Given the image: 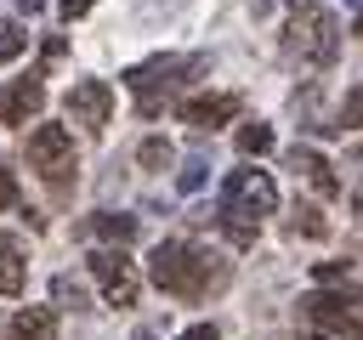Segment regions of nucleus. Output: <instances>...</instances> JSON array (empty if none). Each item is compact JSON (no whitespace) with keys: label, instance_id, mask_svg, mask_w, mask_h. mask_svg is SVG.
Segmentation results:
<instances>
[{"label":"nucleus","instance_id":"nucleus-1","mask_svg":"<svg viewBox=\"0 0 363 340\" xmlns=\"http://www.w3.org/2000/svg\"><path fill=\"white\" fill-rule=\"evenodd\" d=\"M147 278H153L164 295H176V300H204L210 289L227 283V266H221L210 249H199L193 238H164V244H153V255H147Z\"/></svg>","mask_w":363,"mask_h":340},{"label":"nucleus","instance_id":"nucleus-2","mask_svg":"<svg viewBox=\"0 0 363 340\" xmlns=\"http://www.w3.org/2000/svg\"><path fill=\"white\" fill-rule=\"evenodd\" d=\"M272 210H278V187H272V176H267V170H233V176L221 181L216 227H221L238 249H250L255 232H261V215H272Z\"/></svg>","mask_w":363,"mask_h":340},{"label":"nucleus","instance_id":"nucleus-3","mask_svg":"<svg viewBox=\"0 0 363 340\" xmlns=\"http://www.w3.org/2000/svg\"><path fill=\"white\" fill-rule=\"evenodd\" d=\"M284 57L306 62V68H329L340 57V23L329 6L318 0H289L284 11Z\"/></svg>","mask_w":363,"mask_h":340},{"label":"nucleus","instance_id":"nucleus-4","mask_svg":"<svg viewBox=\"0 0 363 340\" xmlns=\"http://www.w3.org/2000/svg\"><path fill=\"white\" fill-rule=\"evenodd\" d=\"M357 306H363V289L357 283H340V289H312V295H301V329L312 334V340H363V317H357Z\"/></svg>","mask_w":363,"mask_h":340},{"label":"nucleus","instance_id":"nucleus-5","mask_svg":"<svg viewBox=\"0 0 363 340\" xmlns=\"http://www.w3.org/2000/svg\"><path fill=\"white\" fill-rule=\"evenodd\" d=\"M182 74H204V57H147V62L125 68V85L136 91L142 113H159V91H170Z\"/></svg>","mask_w":363,"mask_h":340},{"label":"nucleus","instance_id":"nucleus-6","mask_svg":"<svg viewBox=\"0 0 363 340\" xmlns=\"http://www.w3.org/2000/svg\"><path fill=\"white\" fill-rule=\"evenodd\" d=\"M28 164H34L51 187H62L68 170H74V136H68L62 125H34V130H28Z\"/></svg>","mask_w":363,"mask_h":340},{"label":"nucleus","instance_id":"nucleus-7","mask_svg":"<svg viewBox=\"0 0 363 340\" xmlns=\"http://www.w3.org/2000/svg\"><path fill=\"white\" fill-rule=\"evenodd\" d=\"M91 272H96L108 306H136L142 278H136V261H130L125 249H91Z\"/></svg>","mask_w":363,"mask_h":340},{"label":"nucleus","instance_id":"nucleus-8","mask_svg":"<svg viewBox=\"0 0 363 340\" xmlns=\"http://www.w3.org/2000/svg\"><path fill=\"white\" fill-rule=\"evenodd\" d=\"M68 119L74 125H85V130H108V119H113V85L108 79H79L74 91H68Z\"/></svg>","mask_w":363,"mask_h":340},{"label":"nucleus","instance_id":"nucleus-9","mask_svg":"<svg viewBox=\"0 0 363 340\" xmlns=\"http://www.w3.org/2000/svg\"><path fill=\"white\" fill-rule=\"evenodd\" d=\"M284 164H289V170H295L318 198H340V176H335V164H329L318 147H301V142H295V147L284 153Z\"/></svg>","mask_w":363,"mask_h":340},{"label":"nucleus","instance_id":"nucleus-10","mask_svg":"<svg viewBox=\"0 0 363 340\" xmlns=\"http://www.w3.org/2000/svg\"><path fill=\"white\" fill-rule=\"evenodd\" d=\"M40 108H45V85H40V74L6 79V91H0V125H28Z\"/></svg>","mask_w":363,"mask_h":340},{"label":"nucleus","instance_id":"nucleus-11","mask_svg":"<svg viewBox=\"0 0 363 340\" xmlns=\"http://www.w3.org/2000/svg\"><path fill=\"white\" fill-rule=\"evenodd\" d=\"M238 113V96H227V91H204V96H182L176 102V119L182 125H193V130H216V125H227Z\"/></svg>","mask_w":363,"mask_h":340},{"label":"nucleus","instance_id":"nucleus-12","mask_svg":"<svg viewBox=\"0 0 363 340\" xmlns=\"http://www.w3.org/2000/svg\"><path fill=\"white\" fill-rule=\"evenodd\" d=\"M51 329H57L51 306H23V312H11V317H6L0 340H51Z\"/></svg>","mask_w":363,"mask_h":340},{"label":"nucleus","instance_id":"nucleus-13","mask_svg":"<svg viewBox=\"0 0 363 340\" xmlns=\"http://www.w3.org/2000/svg\"><path fill=\"white\" fill-rule=\"evenodd\" d=\"M85 238H108V244H119V249H125V244L136 238V215H108V210H102V215H91V221H85Z\"/></svg>","mask_w":363,"mask_h":340},{"label":"nucleus","instance_id":"nucleus-14","mask_svg":"<svg viewBox=\"0 0 363 340\" xmlns=\"http://www.w3.org/2000/svg\"><path fill=\"white\" fill-rule=\"evenodd\" d=\"M23 289V244L0 232V295H17Z\"/></svg>","mask_w":363,"mask_h":340},{"label":"nucleus","instance_id":"nucleus-15","mask_svg":"<svg viewBox=\"0 0 363 340\" xmlns=\"http://www.w3.org/2000/svg\"><path fill=\"white\" fill-rule=\"evenodd\" d=\"M272 147V125H261V119H250V125H238V153H267Z\"/></svg>","mask_w":363,"mask_h":340},{"label":"nucleus","instance_id":"nucleus-16","mask_svg":"<svg viewBox=\"0 0 363 340\" xmlns=\"http://www.w3.org/2000/svg\"><path fill=\"white\" fill-rule=\"evenodd\" d=\"M289 232H295V238H323V232H329V221H323L312 204H295V215H289Z\"/></svg>","mask_w":363,"mask_h":340},{"label":"nucleus","instance_id":"nucleus-17","mask_svg":"<svg viewBox=\"0 0 363 340\" xmlns=\"http://www.w3.org/2000/svg\"><path fill=\"white\" fill-rule=\"evenodd\" d=\"M23 45H28L23 23H17V17H11V23H0V62H17V57H23Z\"/></svg>","mask_w":363,"mask_h":340},{"label":"nucleus","instance_id":"nucleus-18","mask_svg":"<svg viewBox=\"0 0 363 340\" xmlns=\"http://www.w3.org/2000/svg\"><path fill=\"white\" fill-rule=\"evenodd\" d=\"M204 176H210V159H199V153H193V159L176 170V187H182V193H199V187H204Z\"/></svg>","mask_w":363,"mask_h":340},{"label":"nucleus","instance_id":"nucleus-19","mask_svg":"<svg viewBox=\"0 0 363 340\" xmlns=\"http://www.w3.org/2000/svg\"><path fill=\"white\" fill-rule=\"evenodd\" d=\"M51 295H57V306H68V312H79V306H85V289H79L74 278H57V283H51Z\"/></svg>","mask_w":363,"mask_h":340},{"label":"nucleus","instance_id":"nucleus-20","mask_svg":"<svg viewBox=\"0 0 363 340\" xmlns=\"http://www.w3.org/2000/svg\"><path fill=\"white\" fill-rule=\"evenodd\" d=\"M136 159H142V164H147V170H159V164H170V142H159V136H147V142H142V153H136Z\"/></svg>","mask_w":363,"mask_h":340},{"label":"nucleus","instance_id":"nucleus-21","mask_svg":"<svg viewBox=\"0 0 363 340\" xmlns=\"http://www.w3.org/2000/svg\"><path fill=\"white\" fill-rule=\"evenodd\" d=\"M312 278H318V283H346V278H352V261H318Z\"/></svg>","mask_w":363,"mask_h":340},{"label":"nucleus","instance_id":"nucleus-22","mask_svg":"<svg viewBox=\"0 0 363 340\" xmlns=\"http://www.w3.org/2000/svg\"><path fill=\"white\" fill-rule=\"evenodd\" d=\"M340 125H363V79L352 85V96H346V108H340Z\"/></svg>","mask_w":363,"mask_h":340},{"label":"nucleus","instance_id":"nucleus-23","mask_svg":"<svg viewBox=\"0 0 363 340\" xmlns=\"http://www.w3.org/2000/svg\"><path fill=\"white\" fill-rule=\"evenodd\" d=\"M23 198H17V181H11V170L0 164V210H17Z\"/></svg>","mask_w":363,"mask_h":340},{"label":"nucleus","instance_id":"nucleus-24","mask_svg":"<svg viewBox=\"0 0 363 340\" xmlns=\"http://www.w3.org/2000/svg\"><path fill=\"white\" fill-rule=\"evenodd\" d=\"M91 6H96V0H62V23H79Z\"/></svg>","mask_w":363,"mask_h":340},{"label":"nucleus","instance_id":"nucleus-25","mask_svg":"<svg viewBox=\"0 0 363 340\" xmlns=\"http://www.w3.org/2000/svg\"><path fill=\"white\" fill-rule=\"evenodd\" d=\"M182 340H216V323H193V329H182Z\"/></svg>","mask_w":363,"mask_h":340},{"label":"nucleus","instance_id":"nucleus-26","mask_svg":"<svg viewBox=\"0 0 363 340\" xmlns=\"http://www.w3.org/2000/svg\"><path fill=\"white\" fill-rule=\"evenodd\" d=\"M40 6H45V0H17V11H23V17H34Z\"/></svg>","mask_w":363,"mask_h":340},{"label":"nucleus","instance_id":"nucleus-27","mask_svg":"<svg viewBox=\"0 0 363 340\" xmlns=\"http://www.w3.org/2000/svg\"><path fill=\"white\" fill-rule=\"evenodd\" d=\"M340 6H352V11H363V0H340Z\"/></svg>","mask_w":363,"mask_h":340},{"label":"nucleus","instance_id":"nucleus-28","mask_svg":"<svg viewBox=\"0 0 363 340\" xmlns=\"http://www.w3.org/2000/svg\"><path fill=\"white\" fill-rule=\"evenodd\" d=\"M352 159H357V164H363V142H357V147H352Z\"/></svg>","mask_w":363,"mask_h":340},{"label":"nucleus","instance_id":"nucleus-29","mask_svg":"<svg viewBox=\"0 0 363 340\" xmlns=\"http://www.w3.org/2000/svg\"><path fill=\"white\" fill-rule=\"evenodd\" d=\"M136 340H153V334H136Z\"/></svg>","mask_w":363,"mask_h":340}]
</instances>
